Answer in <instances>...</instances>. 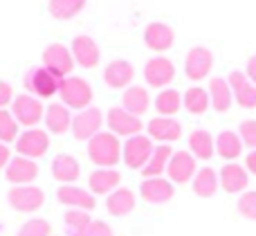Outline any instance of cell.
<instances>
[{"label": "cell", "mask_w": 256, "mask_h": 236, "mask_svg": "<svg viewBox=\"0 0 256 236\" xmlns=\"http://www.w3.org/2000/svg\"><path fill=\"white\" fill-rule=\"evenodd\" d=\"M88 156L94 164H99L102 169H110L120 162L122 146L117 135L112 133H97L88 142Z\"/></svg>", "instance_id": "1"}, {"label": "cell", "mask_w": 256, "mask_h": 236, "mask_svg": "<svg viewBox=\"0 0 256 236\" xmlns=\"http://www.w3.org/2000/svg\"><path fill=\"white\" fill-rule=\"evenodd\" d=\"M58 94L70 108H84L92 102V88L81 76H66L58 86Z\"/></svg>", "instance_id": "2"}, {"label": "cell", "mask_w": 256, "mask_h": 236, "mask_svg": "<svg viewBox=\"0 0 256 236\" xmlns=\"http://www.w3.org/2000/svg\"><path fill=\"white\" fill-rule=\"evenodd\" d=\"M61 76H56L54 72H50L48 68H32L25 74V88L30 92L38 94V97H52L54 92H58L61 86Z\"/></svg>", "instance_id": "3"}, {"label": "cell", "mask_w": 256, "mask_h": 236, "mask_svg": "<svg viewBox=\"0 0 256 236\" xmlns=\"http://www.w3.org/2000/svg\"><path fill=\"white\" fill-rule=\"evenodd\" d=\"M153 142L150 138H144V135H132L128 138V142L124 144V162L130 169H144L146 162L153 156Z\"/></svg>", "instance_id": "4"}, {"label": "cell", "mask_w": 256, "mask_h": 236, "mask_svg": "<svg viewBox=\"0 0 256 236\" xmlns=\"http://www.w3.org/2000/svg\"><path fill=\"white\" fill-rule=\"evenodd\" d=\"M43 63L50 72H54L56 76L66 79L68 74L72 72V66H74V58H72L70 50L61 43H54V45H48L43 52Z\"/></svg>", "instance_id": "5"}, {"label": "cell", "mask_w": 256, "mask_h": 236, "mask_svg": "<svg viewBox=\"0 0 256 236\" xmlns=\"http://www.w3.org/2000/svg\"><path fill=\"white\" fill-rule=\"evenodd\" d=\"M9 205L16 212H22V214H30V212H36L40 205H43L45 196L38 187H32V184H20V187H14L9 192Z\"/></svg>", "instance_id": "6"}, {"label": "cell", "mask_w": 256, "mask_h": 236, "mask_svg": "<svg viewBox=\"0 0 256 236\" xmlns=\"http://www.w3.org/2000/svg\"><path fill=\"white\" fill-rule=\"evenodd\" d=\"M48 146H50V138H48V133L40 128L25 130L16 142V151L20 153L22 158H30V160L45 156V153H48Z\"/></svg>", "instance_id": "7"}, {"label": "cell", "mask_w": 256, "mask_h": 236, "mask_svg": "<svg viewBox=\"0 0 256 236\" xmlns=\"http://www.w3.org/2000/svg\"><path fill=\"white\" fill-rule=\"evenodd\" d=\"M102 110L99 108H86L72 120V133L76 140H92L102 128Z\"/></svg>", "instance_id": "8"}, {"label": "cell", "mask_w": 256, "mask_h": 236, "mask_svg": "<svg viewBox=\"0 0 256 236\" xmlns=\"http://www.w3.org/2000/svg\"><path fill=\"white\" fill-rule=\"evenodd\" d=\"M12 110H14L16 122H20L22 126H36L40 122V117H43V106L32 94H18L14 99Z\"/></svg>", "instance_id": "9"}, {"label": "cell", "mask_w": 256, "mask_h": 236, "mask_svg": "<svg viewBox=\"0 0 256 236\" xmlns=\"http://www.w3.org/2000/svg\"><path fill=\"white\" fill-rule=\"evenodd\" d=\"M212 66H214L212 52H209L207 48H202V45H198V48H194L189 54H186L184 72H186L189 79L200 81V79H204V76L212 72Z\"/></svg>", "instance_id": "10"}, {"label": "cell", "mask_w": 256, "mask_h": 236, "mask_svg": "<svg viewBox=\"0 0 256 236\" xmlns=\"http://www.w3.org/2000/svg\"><path fill=\"white\" fill-rule=\"evenodd\" d=\"M227 84H230L232 94H234V99L240 104V106L243 108H256V86L248 79L245 72L234 70L230 74V79H227Z\"/></svg>", "instance_id": "11"}, {"label": "cell", "mask_w": 256, "mask_h": 236, "mask_svg": "<svg viewBox=\"0 0 256 236\" xmlns=\"http://www.w3.org/2000/svg\"><path fill=\"white\" fill-rule=\"evenodd\" d=\"M144 76H146V81H148V86H153V88H164V86H168L173 81L176 68H173V63L168 61V58L155 56L146 63Z\"/></svg>", "instance_id": "12"}, {"label": "cell", "mask_w": 256, "mask_h": 236, "mask_svg": "<svg viewBox=\"0 0 256 236\" xmlns=\"http://www.w3.org/2000/svg\"><path fill=\"white\" fill-rule=\"evenodd\" d=\"M108 126H110L112 135H126V138L140 135V130H142L140 117L130 115L124 108H110V112H108Z\"/></svg>", "instance_id": "13"}, {"label": "cell", "mask_w": 256, "mask_h": 236, "mask_svg": "<svg viewBox=\"0 0 256 236\" xmlns=\"http://www.w3.org/2000/svg\"><path fill=\"white\" fill-rule=\"evenodd\" d=\"M168 178L173 180V182L182 184L186 182V180H194L196 176V158L191 156V153L186 151H178L171 156V160H168Z\"/></svg>", "instance_id": "14"}, {"label": "cell", "mask_w": 256, "mask_h": 236, "mask_svg": "<svg viewBox=\"0 0 256 236\" xmlns=\"http://www.w3.org/2000/svg\"><path fill=\"white\" fill-rule=\"evenodd\" d=\"M218 180H220V187L225 189L227 194H240V192H245L250 184L248 169L240 164H234V162L222 166L220 174H218Z\"/></svg>", "instance_id": "15"}, {"label": "cell", "mask_w": 256, "mask_h": 236, "mask_svg": "<svg viewBox=\"0 0 256 236\" xmlns=\"http://www.w3.org/2000/svg\"><path fill=\"white\" fill-rule=\"evenodd\" d=\"M142 198L146 202H153V205H162V202H168L173 198V184L164 178H146L140 187Z\"/></svg>", "instance_id": "16"}, {"label": "cell", "mask_w": 256, "mask_h": 236, "mask_svg": "<svg viewBox=\"0 0 256 236\" xmlns=\"http://www.w3.org/2000/svg\"><path fill=\"white\" fill-rule=\"evenodd\" d=\"M4 176H7V180L14 184H27L38 176V166H36L34 160L20 156V158L9 160L7 169H4Z\"/></svg>", "instance_id": "17"}, {"label": "cell", "mask_w": 256, "mask_h": 236, "mask_svg": "<svg viewBox=\"0 0 256 236\" xmlns=\"http://www.w3.org/2000/svg\"><path fill=\"white\" fill-rule=\"evenodd\" d=\"M58 202L68 207H74V210H84V212H92L94 210V198L90 196L86 189L74 187V184H63L56 192Z\"/></svg>", "instance_id": "18"}, {"label": "cell", "mask_w": 256, "mask_h": 236, "mask_svg": "<svg viewBox=\"0 0 256 236\" xmlns=\"http://www.w3.org/2000/svg\"><path fill=\"white\" fill-rule=\"evenodd\" d=\"M173 40H176L173 30L168 25H164V22H150L144 30V43L155 52H166L173 45Z\"/></svg>", "instance_id": "19"}, {"label": "cell", "mask_w": 256, "mask_h": 236, "mask_svg": "<svg viewBox=\"0 0 256 236\" xmlns=\"http://www.w3.org/2000/svg\"><path fill=\"white\" fill-rule=\"evenodd\" d=\"M146 128H148L150 138L160 140V142H176L182 135V126L171 117H155V120H150V124Z\"/></svg>", "instance_id": "20"}, {"label": "cell", "mask_w": 256, "mask_h": 236, "mask_svg": "<svg viewBox=\"0 0 256 236\" xmlns=\"http://www.w3.org/2000/svg\"><path fill=\"white\" fill-rule=\"evenodd\" d=\"M72 54L76 63L84 68H94L99 63V48L90 36H76L72 40Z\"/></svg>", "instance_id": "21"}, {"label": "cell", "mask_w": 256, "mask_h": 236, "mask_svg": "<svg viewBox=\"0 0 256 236\" xmlns=\"http://www.w3.org/2000/svg\"><path fill=\"white\" fill-rule=\"evenodd\" d=\"M132 66L128 61H112L108 63V68L104 70V81H106L110 88H126L132 81Z\"/></svg>", "instance_id": "22"}, {"label": "cell", "mask_w": 256, "mask_h": 236, "mask_svg": "<svg viewBox=\"0 0 256 236\" xmlns=\"http://www.w3.org/2000/svg\"><path fill=\"white\" fill-rule=\"evenodd\" d=\"M79 174H81L79 162H76L72 156H68V153H61V156L54 158V162H52V176L58 180V182L72 184L76 178H79Z\"/></svg>", "instance_id": "23"}, {"label": "cell", "mask_w": 256, "mask_h": 236, "mask_svg": "<svg viewBox=\"0 0 256 236\" xmlns=\"http://www.w3.org/2000/svg\"><path fill=\"white\" fill-rule=\"evenodd\" d=\"M106 210L112 216H126L135 210V194L126 187H117L115 192L108 196L106 200Z\"/></svg>", "instance_id": "24"}, {"label": "cell", "mask_w": 256, "mask_h": 236, "mask_svg": "<svg viewBox=\"0 0 256 236\" xmlns=\"http://www.w3.org/2000/svg\"><path fill=\"white\" fill-rule=\"evenodd\" d=\"M220 187V180H218V174L212 169V166H204V169L196 171L194 176V192L196 196L200 198H212L214 194Z\"/></svg>", "instance_id": "25"}, {"label": "cell", "mask_w": 256, "mask_h": 236, "mask_svg": "<svg viewBox=\"0 0 256 236\" xmlns=\"http://www.w3.org/2000/svg\"><path fill=\"white\" fill-rule=\"evenodd\" d=\"M243 146L245 144L240 140V135L234 133V130H222L216 138V151L225 160H236L240 156V151H243Z\"/></svg>", "instance_id": "26"}, {"label": "cell", "mask_w": 256, "mask_h": 236, "mask_svg": "<svg viewBox=\"0 0 256 236\" xmlns=\"http://www.w3.org/2000/svg\"><path fill=\"white\" fill-rule=\"evenodd\" d=\"M171 156H173L171 146H166V144H162V146H155L150 160L146 162V166L142 169L144 178H162V171H166Z\"/></svg>", "instance_id": "27"}, {"label": "cell", "mask_w": 256, "mask_h": 236, "mask_svg": "<svg viewBox=\"0 0 256 236\" xmlns=\"http://www.w3.org/2000/svg\"><path fill=\"white\" fill-rule=\"evenodd\" d=\"M232 99H234V94H232L230 84H227L225 79H220V76L212 79V84H209V102L214 104V108H216L218 112L230 110Z\"/></svg>", "instance_id": "28"}, {"label": "cell", "mask_w": 256, "mask_h": 236, "mask_svg": "<svg viewBox=\"0 0 256 236\" xmlns=\"http://www.w3.org/2000/svg\"><path fill=\"white\" fill-rule=\"evenodd\" d=\"M189 148H191V156L194 158H200V160H209V158L214 156V151H216V142H214V138L209 135V130H194L189 138Z\"/></svg>", "instance_id": "29"}, {"label": "cell", "mask_w": 256, "mask_h": 236, "mask_svg": "<svg viewBox=\"0 0 256 236\" xmlns=\"http://www.w3.org/2000/svg\"><path fill=\"white\" fill-rule=\"evenodd\" d=\"M120 180L122 178L115 169H97L90 176V189H92V194H112Z\"/></svg>", "instance_id": "30"}, {"label": "cell", "mask_w": 256, "mask_h": 236, "mask_svg": "<svg viewBox=\"0 0 256 236\" xmlns=\"http://www.w3.org/2000/svg\"><path fill=\"white\" fill-rule=\"evenodd\" d=\"M45 124H48V128L54 135L66 133L70 128V112H68V108L61 106V104H52L48 108V112H45Z\"/></svg>", "instance_id": "31"}, {"label": "cell", "mask_w": 256, "mask_h": 236, "mask_svg": "<svg viewBox=\"0 0 256 236\" xmlns=\"http://www.w3.org/2000/svg\"><path fill=\"white\" fill-rule=\"evenodd\" d=\"M146 108H148V92H146L144 88L132 86V88H128L124 92V110L140 117L146 112Z\"/></svg>", "instance_id": "32"}, {"label": "cell", "mask_w": 256, "mask_h": 236, "mask_svg": "<svg viewBox=\"0 0 256 236\" xmlns=\"http://www.w3.org/2000/svg\"><path fill=\"white\" fill-rule=\"evenodd\" d=\"M84 4L86 0H50V14L58 20H68L74 18L84 9Z\"/></svg>", "instance_id": "33"}, {"label": "cell", "mask_w": 256, "mask_h": 236, "mask_svg": "<svg viewBox=\"0 0 256 236\" xmlns=\"http://www.w3.org/2000/svg\"><path fill=\"white\" fill-rule=\"evenodd\" d=\"M180 104H182V97L178 90H162L155 99V108L162 117H171L173 112L180 110Z\"/></svg>", "instance_id": "34"}, {"label": "cell", "mask_w": 256, "mask_h": 236, "mask_svg": "<svg viewBox=\"0 0 256 236\" xmlns=\"http://www.w3.org/2000/svg\"><path fill=\"white\" fill-rule=\"evenodd\" d=\"M184 106H186V110L194 112V115H202V112L209 108V94H207V90H202V88L186 90Z\"/></svg>", "instance_id": "35"}, {"label": "cell", "mask_w": 256, "mask_h": 236, "mask_svg": "<svg viewBox=\"0 0 256 236\" xmlns=\"http://www.w3.org/2000/svg\"><path fill=\"white\" fill-rule=\"evenodd\" d=\"M90 223H92V220H90L88 212H84V210H70L66 214V225L70 228L72 236H81Z\"/></svg>", "instance_id": "36"}, {"label": "cell", "mask_w": 256, "mask_h": 236, "mask_svg": "<svg viewBox=\"0 0 256 236\" xmlns=\"http://www.w3.org/2000/svg\"><path fill=\"white\" fill-rule=\"evenodd\" d=\"M16 120L9 115L7 110L0 108V142H14L16 140Z\"/></svg>", "instance_id": "37"}, {"label": "cell", "mask_w": 256, "mask_h": 236, "mask_svg": "<svg viewBox=\"0 0 256 236\" xmlns=\"http://www.w3.org/2000/svg\"><path fill=\"white\" fill-rule=\"evenodd\" d=\"M16 236H50V223L43 218H32L18 230Z\"/></svg>", "instance_id": "38"}, {"label": "cell", "mask_w": 256, "mask_h": 236, "mask_svg": "<svg viewBox=\"0 0 256 236\" xmlns=\"http://www.w3.org/2000/svg\"><path fill=\"white\" fill-rule=\"evenodd\" d=\"M238 212L245 218L256 220V192H245L238 198Z\"/></svg>", "instance_id": "39"}, {"label": "cell", "mask_w": 256, "mask_h": 236, "mask_svg": "<svg viewBox=\"0 0 256 236\" xmlns=\"http://www.w3.org/2000/svg\"><path fill=\"white\" fill-rule=\"evenodd\" d=\"M240 140H243L245 146L256 151V120H245L240 124Z\"/></svg>", "instance_id": "40"}, {"label": "cell", "mask_w": 256, "mask_h": 236, "mask_svg": "<svg viewBox=\"0 0 256 236\" xmlns=\"http://www.w3.org/2000/svg\"><path fill=\"white\" fill-rule=\"evenodd\" d=\"M81 236H112V230H110V225H106L104 220H92Z\"/></svg>", "instance_id": "41"}, {"label": "cell", "mask_w": 256, "mask_h": 236, "mask_svg": "<svg viewBox=\"0 0 256 236\" xmlns=\"http://www.w3.org/2000/svg\"><path fill=\"white\" fill-rule=\"evenodd\" d=\"M9 102H12V86L4 84V81H0V108L7 106Z\"/></svg>", "instance_id": "42"}, {"label": "cell", "mask_w": 256, "mask_h": 236, "mask_svg": "<svg viewBox=\"0 0 256 236\" xmlns=\"http://www.w3.org/2000/svg\"><path fill=\"white\" fill-rule=\"evenodd\" d=\"M245 74H248V79L256 86V54L248 61V70H245Z\"/></svg>", "instance_id": "43"}, {"label": "cell", "mask_w": 256, "mask_h": 236, "mask_svg": "<svg viewBox=\"0 0 256 236\" xmlns=\"http://www.w3.org/2000/svg\"><path fill=\"white\" fill-rule=\"evenodd\" d=\"M245 169H248V174L256 176V151H252L248 158H245Z\"/></svg>", "instance_id": "44"}, {"label": "cell", "mask_w": 256, "mask_h": 236, "mask_svg": "<svg viewBox=\"0 0 256 236\" xmlns=\"http://www.w3.org/2000/svg\"><path fill=\"white\" fill-rule=\"evenodd\" d=\"M7 164H9V148L4 144H0V169Z\"/></svg>", "instance_id": "45"}]
</instances>
